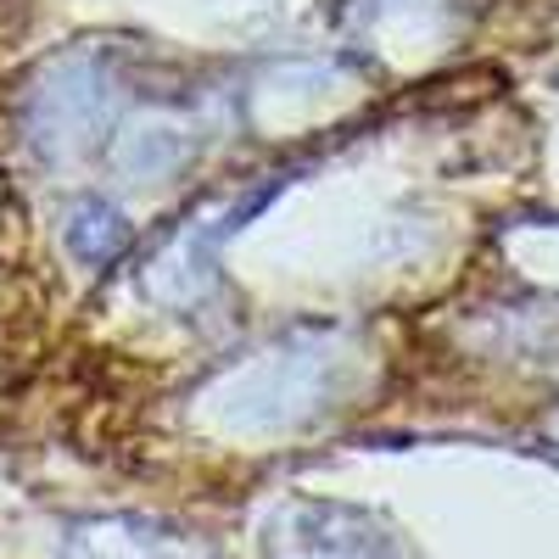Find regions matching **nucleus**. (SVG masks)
<instances>
[{"instance_id": "1", "label": "nucleus", "mask_w": 559, "mask_h": 559, "mask_svg": "<svg viewBox=\"0 0 559 559\" xmlns=\"http://www.w3.org/2000/svg\"><path fill=\"white\" fill-rule=\"evenodd\" d=\"M269 559H408L369 515L336 503H302L274 515L269 526Z\"/></svg>"}, {"instance_id": "2", "label": "nucleus", "mask_w": 559, "mask_h": 559, "mask_svg": "<svg viewBox=\"0 0 559 559\" xmlns=\"http://www.w3.org/2000/svg\"><path fill=\"white\" fill-rule=\"evenodd\" d=\"M62 559H202V548L146 521H96L68 537Z\"/></svg>"}]
</instances>
